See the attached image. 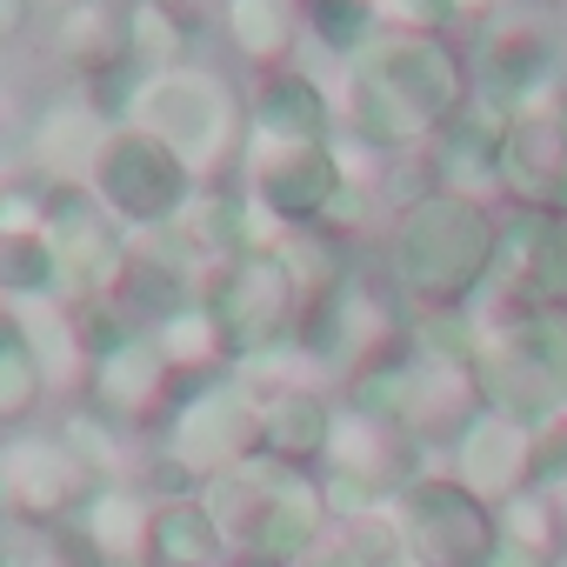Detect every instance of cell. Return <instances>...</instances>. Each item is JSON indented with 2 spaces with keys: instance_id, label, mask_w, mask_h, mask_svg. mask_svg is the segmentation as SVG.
Here are the masks:
<instances>
[{
  "instance_id": "cell-1",
  "label": "cell",
  "mask_w": 567,
  "mask_h": 567,
  "mask_svg": "<svg viewBox=\"0 0 567 567\" xmlns=\"http://www.w3.org/2000/svg\"><path fill=\"white\" fill-rule=\"evenodd\" d=\"M474 101V68L447 34H414L388 28L361 61H354V94H348V127L374 154L394 147H427L461 107Z\"/></svg>"
},
{
  "instance_id": "cell-2",
  "label": "cell",
  "mask_w": 567,
  "mask_h": 567,
  "mask_svg": "<svg viewBox=\"0 0 567 567\" xmlns=\"http://www.w3.org/2000/svg\"><path fill=\"white\" fill-rule=\"evenodd\" d=\"M494 254H501V207L427 187L394 214L381 274L394 280V295L414 315L474 308L481 288L494 280Z\"/></svg>"
},
{
  "instance_id": "cell-3",
  "label": "cell",
  "mask_w": 567,
  "mask_h": 567,
  "mask_svg": "<svg viewBox=\"0 0 567 567\" xmlns=\"http://www.w3.org/2000/svg\"><path fill=\"white\" fill-rule=\"evenodd\" d=\"M200 501H207L234 567H301L334 527L321 467H295L274 454H247L240 467L214 474L200 487Z\"/></svg>"
},
{
  "instance_id": "cell-4",
  "label": "cell",
  "mask_w": 567,
  "mask_h": 567,
  "mask_svg": "<svg viewBox=\"0 0 567 567\" xmlns=\"http://www.w3.org/2000/svg\"><path fill=\"white\" fill-rule=\"evenodd\" d=\"M481 408L527 427L567 414V308H494L474 354Z\"/></svg>"
},
{
  "instance_id": "cell-5",
  "label": "cell",
  "mask_w": 567,
  "mask_h": 567,
  "mask_svg": "<svg viewBox=\"0 0 567 567\" xmlns=\"http://www.w3.org/2000/svg\"><path fill=\"white\" fill-rule=\"evenodd\" d=\"M134 127H147L154 141H167L194 181H227V167L240 161V134H247V101L214 74V68H174V74H154L141 81L134 94Z\"/></svg>"
},
{
  "instance_id": "cell-6",
  "label": "cell",
  "mask_w": 567,
  "mask_h": 567,
  "mask_svg": "<svg viewBox=\"0 0 567 567\" xmlns=\"http://www.w3.org/2000/svg\"><path fill=\"white\" fill-rule=\"evenodd\" d=\"M154 454L167 461L174 487H207L214 474L260 454V394L234 368L207 374V381H187V394L174 401V414L154 434Z\"/></svg>"
},
{
  "instance_id": "cell-7",
  "label": "cell",
  "mask_w": 567,
  "mask_h": 567,
  "mask_svg": "<svg viewBox=\"0 0 567 567\" xmlns=\"http://www.w3.org/2000/svg\"><path fill=\"white\" fill-rule=\"evenodd\" d=\"M194 187H200L194 167H187L167 141H154L147 127H134V121L107 127L101 147H94V161H87V194H94L127 234H161V227H174V220L187 214Z\"/></svg>"
},
{
  "instance_id": "cell-8",
  "label": "cell",
  "mask_w": 567,
  "mask_h": 567,
  "mask_svg": "<svg viewBox=\"0 0 567 567\" xmlns=\"http://www.w3.org/2000/svg\"><path fill=\"white\" fill-rule=\"evenodd\" d=\"M200 301L214 308V321H220V334L234 348V368L254 361V354H267V348H288L295 328H301V308H308L301 280L288 274V260L274 254V240H260V247L207 267Z\"/></svg>"
},
{
  "instance_id": "cell-9",
  "label": "cell",
  "mask_w": 567,
  "mask_h": 567,
  "mask_svg": "<svg viewBox=\"0 0 567 567\" xmlns=\"http://www.w3.org/2000/svg\"><path fill=\"white\" fill-rule=\"evenodd\" d=\"M388 507L401 520V547H408L414 567H494V554L507 547L494 501H481L454 474L427 467L408 487H394Z\"/></svg>"
},
{
  "instance_id": "cell-10",
  "label": "cell",
  "mask_w": 567,
  "mask_h": 567,
  "mask_svg": "<svg viewBox=\"0 0 567 567\" xmlns=\"http://www.w3.org/2000/svg\"><path fill=\"white\" fill-rule=\"evenodd\" d=\"M240 187L254 200V214H267L280 234L288 227H315V220H341L348 207V154L334 141H254L240 147Z\"/></svg>"
},
{
  "instance_id": "cell-11",
  "label": "cell",
  "mask_w": 567,
  "mask_h": 567,
  "mask_svg": "<svg viewBox=\"0 0 567 567\" xmlns=\"http://www.w3.org/2000/svg\"><path fill=\"white\" fill-rule=\"evenodd\" d=\"M181 394H187V381L161 354L154 334H121L107 354L87 361V381H81V408H94L121 434H161V421L174 414Z\"/></svg>"
},
{
  "instance_id": "cell-12",
  "label": "cell",
  "mask_w": 567,
  "mask_h": 567,
  "mask_svg": "<svg viewBox=\"0 0 567 567\" xmlns=\"http://www.w3.org/2000/svg\"><path fill=\"white\" fill-rule=\"evenodd\" d=\"M94 487L101 481L74 461V447L54 427L0 441V501H8L14 527H61V520H74L87 507Z\"/></svg>"
},
{
  "instance_id": "cell-13",
  "label": "cell",
  "mask_w": 567,
  "mask_h": 567,
  "mask_svg": "<svg viewBox=\"0 0 567 567\" xmlns=\"http://www.w3.org/2000/svg\"><path fill=\"white\" fill-rule=\"evenodd\" d=\"M494 308H567V220L560 207L507 200L494 254Z\"/></svg>"
},
{
  "instance_id": "cell-14",
  "label": "cell",
  "mask_w": 567,
  "mask_h": 567,
  "mask_svg": "<svg viewBox=\"0 0 567 567\" xmlns=\"http://www.w3.org/2000/svg\"><path fill=\"white\" fill-rule=\"evenodd\" d=\"M41 227H48V247L61 260V301H87L114 280V267L127 254V227L81 181L41 194Z\"/></svg>"
},
{
  "instance_id": "cell-15",
  "label": "cell",
  "mask_w": 567,
  "mask_h": 567,
  "mask_svg": "<svg viewBox=\"0 0 567 567\" xmlns=\"http://www.w3.org/2000/svg\"><path fill=\"white\" fill-rule=\"evenodd\" d=\"M474 94H487L494 107L507 114H534V107H554L567 101L560 87V54L540 28H487L481 41V68H474Z\"/></svg>"
},
{
  "instance_id": "cell-16",
  "label": "cell",
  "mask_w": 567,
  "mask_h": 567,
  "mask_svg": "<svg viewBox=\"0 0 567 567\" xmlns=\"http://www.w3.org/2000/svg\"><path fill=\"white\" fill-rule=\"evenodd\" d=\"M447 474L461 481V487H474L481 501H507V494H520V487H534V427L527 421H514V414H494V408H481V414H467V427L447 441Z\"/></svg>"
},
{
  "instance_id": "cell-17",
  "label": "cell",
  "mask_w": 567,
  "mask_h": 567,
  "mask_svg": "<svg viewBox=\"0 0 567 567\" xmlns=\"http://www.w3.org/2000/svg\"><path fill=\"white\" fill-rule=\"evenodd\" d=\"M501 141H507V107H494L487 94H474V101L427 141L434 187H441V194H467V200L501 194Z\"/></svg>"
},
{
  "instance_id": "cell-18",
  "label": "cell",
  "mask_w": 567,
  "mask_h": 567,
  "mask_svg": "<svg viewBox=\"0 0 567 567\" xmlns=\"http://www.w3.org/2000/svg\"><path fill=\"white\" fill-rule=\"evenodd\" d=\"M414 454H421V441L401 421H381V414H361V408H334V441H328L321 467L348 474V481H368L374 494H394L414 474H427V467H414Z\"/></svg>"
},
{
  "instance_id": "cell-19",
  "label": "cell",
  "mask_w": 567,
  "mask_h": 567,
  "mask_svg": "<svg viewBox=\"0 0 567 567\" xmlns=\"http://www.w3.org/2000/svg\"><path fill=\"white\" fill-rule=\"evenodd\" d=\"M567 181V101L534 107V114H507V141H501V194L507 200H534L554 207Z\"/></svg>"
},
{
  "instance_id": "cell-20",
  "label": "cell",
  "mask_w": 567,
  "mask_h": 567,
  "mask_svg": "<svg viewBox=\"0 0 567 567\" xmlns=\"http://www.w3.org/2000/svg\"><path fill=\"white\" fill-rule=\"evenodd\" d=\"M247 134L254 141H334V101L301 68L254 74V87H247Z\"/></svg>"
},
{
  "instance_id": "cell-21",
  "label": "cell",
  "mask_w": 567,
  "mask_h": 567,
  "mask_svg": "<svg viewBox=\"0 0 567 567\" xmlns=\"http://www.w3.org/2000/svg\"><path fill=\"white\" fill-rule=\"evenodd\" d=\"M334 441V401L308 381L295 388H267L260 394V454L295 461V467H321Z\"/></svg>"
},
{
  "instance_id": "cell-22",
  "label": "cell",
  "mask_w": 567,
  "mask_h": 567,
  "mask_svg": "<svg viewBox=\"0 0 567 567\" xmlns=\"http://www.w3.org/2000/svg\"><path fill=\"white\" fill-rule=\"evenodd\" d=\"M101 134H107V121L87 107V94H61V101H48L34 114L28 154H34V167H41L48 187H74V181L87 187V161H94Z\"/></svg>"
},
{
  "instance_id": "cell-23",
  "label": "cell",
  "mask_w": 567,
  "mask_h": 567,
  "mask_svg": "<svg viewBox=\"0 0 567 567\" xmlns=\"http://www.w3.org/2000/svg\"><path fill=\"white\" fill-rule=\"evenodd\" d=\"M141 567H234L200 487L194 494H154V514H147V560Z\"/></svg>"
},
{
  "instance_id": "cell-24",
  "label": "cell",
  "mask_w": 567,
  "mask_h": 567,
  "mask_svg": "<svg viewBox=\"0 0 567 567\" xmlns=\"http://www.w3.org/2000/svg\"><path fill=\"white\" fill-rule=\"evenodd\" d=\"M54 295H61V260L48 247L41 200L21 207V194H14L8 220H0V301L28 308V301H54Z\"/></svg>"
},
{
  "instance_id": "cell-25",
  "label": "cell",
  "mask_w": 567,
  "mask_h": 567,
  "mask_svg": "<svg viewBox=\"0 0 567 567\" xmlns=\"http://www.w3.org/2000/svg\"><path fill=\"white\" fill-rule=\"evenodd\" d=\"M174 227L187 234V247L200 254V267H220V260L260 247V240H254V200H247V187H234V181H200L194 200H187V214H181Z\"/></svg>"
},
{
  "instance_id": "cell-26",
  "label": "cell",
  "mask_w": 567,
  "mask_h": 567,
  "mask_svg": "<svg viewBox=\"0 0 567 567\" xmlns=\"http://www.w3.org/2000/svg\"><path fill=\"white\" fill-rule=\"evenodd\" d=\"M301 28V0H220V34L234 48V61H247L254 74L295 68V34Z\"/></svg>"
},
{
  "instance_id": "cell-27",
  "label": "cell",
  "mask_w": 567,
  "mask_h": 567,
  "mask_svg": "<svg viewBox=\"0 0 567 567\" xmlns=\"http://www.w3.org/2000/svg\"><path fill=\"white\" fill-rule=\"evenodd\" d=\"M127 14H134V0H74L68 14H54L61 61L81 81L101 68H127Z\"/></svg>"
},
{
  "instance_id": "cell-28",
  "label": "cell",
  "mask_w": 567,
  "mask_h": 567,
  "mask_svg": "<svg viewBox=\"0 0 567 567\" xmlns=\"http://www.w3.org/2000/svg\"><path fill=\"white\" fill-rule=\"evenodd\" d=\"M147 514H154L147 487H94L87 507L74 514V527L101 547L107 567H141L147 560Z\"/></svg>"
},
{
  "instance_id": "cell-29",
  "label": "cell",
  "mask_w": 567,
  "mask_h": 567,
  "mask_svg": "<svg viewBox=\"0 0 567 567\" xmlns=\"http://www.w3.org/2000/svg\"><path fill=\"white\" fill-rule=\"evenodd\" d=\"M187 61H194L187 0H134V14H127V68L141 81H154V74H174Z\"/></svg>"
},
{
  "instance_id": "cell-30",
  "label": "cell",
  "mask_w": 567,
  "mask_h": 567,
  "mask_svg": "<svg viewBox=\"0 0 567 567\" xmlns=\"http://www.w3.org/2000/svg\"><path fill=\"white\" fill-rule=\"evenodd\" d=\"M48 388H54V381H48V368H41L34 341H28L21 308L0 301V427H28V421L41 414Z\"/></svg>"
},
{
  "instance_id": "cell-31",
  "label": "cell",
  "mask_w": 567,
  "mask_h": 567,
  "mask_svg": "<svg viewBox=\"0 0 567 567\" xmlns=\"http://www.w3.org/2000/svg\"><path fill=\"white\" fill-rule=\"evenodd\" d=\"M274 254L288 260V274L301 280V295L315 301V295H328V288H341L348 274H361L354 267V234L341 227V220H315V227H288L274 240Z\"/></svg>"
},
{
  "instance_id": "cell-32",
  "label": "cell",
  "mask_w": 567,
  "mask_h": 567,
  "mask_svg": "<svg viewBox=\"0 0 567 567\" xmlns=\"http://www.w3.org/2000/svg\"><path fill=\"white\" fill-rule=\"evenodd\" d=\"M154 341L181 368V381H207V374H227L234 368V348H227V334H220V321H214L207 301H187L181 315H167L154 328Z\"/></svg>"
},
{
  "instance_id": "cell-33",
  "label": "cell",
  "mask_w": 567,
  "mask_h": 567,
  "mask_svg": "<svg viewBox=\"0 0 567 567\" xmlns=\"http://www.w3.org/2000/svg\"><path fill=\"white\" fill-rule=\"evenodd\" d=\"M301 34L354 68L388 34V14H381V0H301Z\"/></svg>"
},
{
  "instance_id": "cell-34",
  "label": "cell",
  "mask_w": 567,
  "mask_h": 567,
  "mask_svg": "<svg viewBox=\"0 0 567 567\" xmlns=\"http://www.w3.org/2000/svg\"><path fill=\"white\" fill-rule=\"evenodd\" d=\"M54 434L74 447V461H81L101 487H134V481H127V447H134V434H121L114 421H101V414L81 408V401L54 421Z\"/></svg>"
},
{
  "instance_id": "cell-35",
  "label": "cell",
  "mask_w": 567,
  "mask_h": 567,
  "mask_svg": "<svg viewBox=\"0 0 567 567\" xmlns=\"http://www.w3.org/2000/svg\"><path fill=\"white\" fill-rule=\"evenodd\" d=\"M494 514H501V540H507V547H527V554L560 560V527H554V507H547V494H540V487L507 494Z\"/></svg>"
},
{
  "instance_id": "cell-36",
  "label": "cell",
  "mask_w": 567,
  "mask_h": 567,
  "mask_svg": "<svg viewBox=\"0 0 567 567\" xmlns=\"http://www.w3.org/2000/svg\"><path fill=\"white\" fill-rule=\"evenodd\" d=\"M341 554H348L354 567H408V547H401V520H394V507L381 501L374 514L348 520V527H341Z\"/></svg>"
},
{
  "instance_id": "cell-37",
  "label": "cell",
  "mask_w": 567,
  "mask_h": 567,
  "mask_svg": "<svg viewBox=\"0 0 567 567\" xmlns=\"http://www.w3.org/2000/svg\"><path fill=\"white\" fill-rule=\"evenodd\" d=\"M21 534H28L21 567H107L101 547H94L74 520H61V527H21Z\"/></svg>"
},
{
  "instance_id": "cell-38",
  "label": "cell",
  "mask_w": 567,
  "mask_h": 567,
  "mask_svg": "<svg viewBox=\"0 0 567 567\" xmlns=\"http://www.w3.org/2000/svg\"><path fill=\"white\" fill-rule=\"evenodd\" d=\"M554 481H567V414L534 427V487H554Z\"/></svg>"
},
{
  "instance_id": "cell-39",
  "label": "cell",
  "mask_w": 567,
  "mask_h": 567,
  "mask_svg": "<svg viewBox=\"0 0 567 567\" xmlns=\"http://www.w3.org/2000/svg\"><path fill=\"white\" fill-rule=\"evenodd\" d=\"M501 14V0H447V34L454 28H494Z\"/></svg>"
},
{
  "instance_id": "cell-40",
  "label": "cell",
  "mask_w": 567,
  "mask_h": 567,
  "mask_svg": "<svg viewBox=\"0 0 567 567\" xmlns=\"http://www.w3.org/2000/svg\"><path fill=\"white\" fill-rule=\"evenodd\" d=\"M28 21H34V0H0V48L14 34H28Z\"/></svg>"
},
{
  "instance_id": "cell-41",
  "label": "cell",
  "mask_w": 567,
  "mask_h": 567,
  "mask_svg": "<svg viewBox=\"0 0 567 567\" xmlns=\"http://www.w3.org/2000/svg\"><path fill=\"white\" fill-rule=\"evenodd\" d=\"M14 147H21V107L0 94V154H14Z\"/></svg>"
},
{
  "instance_id": "cell-42",
  "label": "cell",
  "mask_w": 567,
  "mask_h": 567,
  "mask_svg": "<svg viewBox=\"0 0 567 567\" xmlns=\"http://www.w3.org/2000/svg\"><path fill=\"white\" fill-rule=\"evenodd\" d=\"M547 494V507H554V527H560V554H567V481H554V487H540Z\"/></svg>"
},
{
  "instance_id": "cell-43",
  "label": "cell",
  "mask_w": 567,
  "mask_h": 567,
  "mask_svg": "<svg viewBox=\"0 0 567 567\" xmlns=\"http://www.w3.org/2000/svg\"><path fill=\"white\" fill-rule=\"evenodd\" d=\"M494 567H554V560H547V554H527V547H501Z\"/></svg>"
},
{
  "instance_id": "cell-44",
  "label": "cell",
  "mask_w": 567,
  "mask_h": 567,
  "mask_svg": "<svg viewBox=\"0 0 567 567\" xmlns=\"http://www.w3.org/2000/svg\"><path fill=\"white\" fill-rule=\"evenodd\" d=\"M301 567H354V560H348V554H341V540H334V547H328V540H321V547H315V554H308V560H301Z\"/></svg>"
},
{
  "instance_id": "cell-45",
  "label": "cell",
  "mask_w": 567,
  "mask_h": 567,
  "mask_svg": "<svg viewBox=\"0 0 567 567\" xmlns=\"http://www.w3.org/2000/svg\"><path fill=\"white\" fill-rule=\"evenodd\" d=\"M68 8H74V0H34V14H48V21H54V14H68Z\"/></svg>"
},
{
  "instance_id": "cell-46",
  "label": "cell",
  "mask_w": 567,
  "mask_h": 567,
  "mask_svg": "<svg viewBox=\"0 0 567 567\" xmlns=\"http://www.w3.org/2000/svg\"><path fill=\"white\" fill-rule=\"evenodd\" d=\"M8 207H14V194H8V181H0V220H8Z\"/></svg>"
},
{
  "instance_id": "cell-47",
  "label": "cell",
  "mask_w": 567,
  "mask_h": 567,
  "mask_svg": "<svg viewBox=\"0 0 567 567\" xmlns=\"http://www.w3.org/2000/svg\"><path fill=\"white\" fill-rule=\"evenodd\" d=\"M554 207H560V214H567V181H560V200H554Z\"/></svg>"
},
{
  "instance_id": "cell-48",
  "label": "cell",
  "mask_w": 567,
  "mask_h": 567,
  "mask_svg": "<svg viewBox=\"0 0 567 567\" xmlns=\"http://www.w3.org/2000/svg\"><path fill=\"white\" fill-rule=\"evenodd\" d=\"M534 8H567V0H534Z\"/></svg>"
},
{
  "instance_id": "cell-49",
  "label": "cell",
  "mask_w": 567,
  "mask_h": 567,
  "mask_svg": "<svg viewBox=\"0 0 567 567\" xmlns=\"http://www.w3.org/2000/svg\"><path fill=\"white\" fill-rule=\"evenodd\" d=\"M0 520H8V501H0Z\"/></svg>"
},
{
  "instance_id": "cell-50",
  "label": "cell",
  "mask_w": 567,
  "mask_h": 567,
  "mask_svg": "<svg viewBox=\"0 0 567 567\" xmlns=\"http://www.w3.org/2000/svg\"><path fill=\"white\" fill-rule=\"evenodd\" d=\"M0 567H14V560H8V554H0Z\"/></svg>"
},
{
  "instance_id": "cell-51",
  "label": "cell",
  "mask_w": 567,
  "mask_h": 567,
  "mask_svg": "<svg viewBox=\"0 0 567 567\" xmlns=\"http://www.w3.org/2000/svg\"><path fill=\"white\" fill-rule=\"evenodd\" d=\"M554 567H567V554H560V560H554Z\"/></svg>"
},
{
  "instance_id": "cell-52",
  "label": "cell",
  "mask_w": 567,
  "mask_h": 567,
  "mask_svg": "<svg viewBox=\"0 0 567 567\" xmlns=\"http://www.w3.org/2000/svg\"><path fill=\"white\" fill-rule=\"evenodd\" d=\"M408 567H414V560H408Z\"/></svg>"
},
{
  "instance_id": "cell-53",
  "label": "cell",
  "mask_w": 567,
  "mask_h": 567,
  "mask_svg": "<svg viewBox=\"0 0 567 567\" xmlns=\"http://www.w3.org/2000/svg\"><path fill=\"white\" fill-rule=\"evenodd\" d=\"M560 220H567V214H560Z\"/></svg>"
}]
</instances>
